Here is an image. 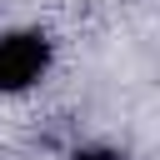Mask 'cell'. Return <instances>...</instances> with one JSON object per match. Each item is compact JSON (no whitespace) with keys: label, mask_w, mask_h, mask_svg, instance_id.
Listing matches in <instances>:
<instances>
[{"label":"cell","mask_w":160,"mask_h":160,"mask_svg":"<svg viewBox=\"0 0 160 160\" xmlns=\"http://www.w3.org/2000/svg\"><path fill=\"white\" fill-rule=\"evenodd\" d=\"M50 65V40L35 30H15L0 40V90H25L45 75Z\"/></svg>","instance_id":"cell-1"},{"label":"cell","mask_w":160,"mask_h":160,"mask_svg":"<svg viewBox=\"0 0 160 160\" xmlns=\"http://www.w3.org/2000/svg\"><path fill=\"white\" fill-rule=\"evenodd\" d=\"M75 160H125V155H115V150H80Z\"/></svg>","instance_id":"cell-2"}]
</instances>
